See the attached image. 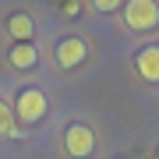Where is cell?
Instances as JSON below:
<instances>
[{
	"instance_id": "6da1fadb",
	"label": "cell",
	"mask_w": 159,
	"mask_h": 159,
	"mask_svg": "<svg viewBox=\"0 0 159 159\" xmlns=\"http://www.w3.org/2000/svg\"><path fill=\"white\" fill-rule=\"evenodd\" d=\"M124 21L134 32H148L159 25V4L156 0H124Z\"/></svg>"
},
{
	"instance_id": "7a4b0ae2",
	"label": "cell",
	"mask_w": 159,
	"mask_h": 159,
	"mask_svg": "<svg viewBox=\"0 0 159 159\" xmlns=\"http://www.w3.org/2000/svg\"><path fill=\"white\" fill-rule=\"evenodd\" d=\"M92 148H96V134H92V127L74 120V124L64 131V152H67L71 159H89Z\"/></svg>"
},
{
	"instance_id": "3957f363",
	"label": "cell",
	"mask_w": 159,
	"mask_h": 159,
	"mask_svg": "<svg viewBox=\"0 0 159 159\" xmlns=\"http://www.w3.org/2000/svg\"><path fill=\"white\" fill-rule=\"evenodd\" d=\"M14 113L21 117V124H35V120L46 117V96L39 89H25L14 102Z\"/></svg>"
},
{
	"instance_id": "277c9868",
	"label": "cell",
	"mask_w": 159,
	"mask_h": 159,
	"mask_svg": "<svg viewBox=\"0 0 159 159\" xmlns=\"http://www.w3.org/2000/svg\"><path fill=\"white\" fill-rule=\"evenodd\" d=\"M85 57H89L85 39H78V35H67V39H60V46H57V64H60V67H78Z\"/></svg>"
},
{
	"instance_id": "5b68a950",
	"label": "cell",
	"mask_w": 159,
	"mask_h": 159,
	"mask_svg": "<svg viewBox=\"0 0 159 159\" xmlns=\"http://www.w3.org/2000/svg\"><path fill=\"white\" fill-rule=\"evenodd\" d=\"M7 60H11V67H18V71H32L35 64H39V46L35 43H14L11 53H7Z\"/></svg>"
},
{
	"instance_id": "8992f818",
	"label": "cell",
	"mask_w": 159,
	"mask_h": 159,
	"mask_svg": "<svg viewBox=\"0 0 159 159\" xmlns=\"http://www.w3.org/2000/svg\"><path fill=\"white\" fill-rule=\"evenodd\" d=\"M134 67L145 81H159V46H145L134 57Z\"/></svg>"
},
{
	"instance_id": "52a82bcc",
	"label": "cell",
	"mask_w": 159,
	"mask_h": 159,
	"mask_svg": "<svg viewBox=\"0 0 159 159\" xmlns=\"http://www.w3.org/2000/svg\"><path fill=\"white\" fill-rule=\"evenodd\" d=\"M7 32H11V39L14 43H32V35H35V25H32V18L29 14H11L7 18Z\"/></svg>"
},
{
	"instance_id": "ba28073f",
	"label": "cell",
	"mask_w": 159,
	"mask_h": 159,
	"mask_svg": "<svg viewBox=\"0 0 159 159\" xmlns=\"http://www.w3.org/2000/svg\"><path fill=\"white\" fill-rule=\"evenodd\" d=\"M0 134H7V138H18V134H21V131L14 127V113L7 110L4 99H0Z\"/></svg>"
},
{
	"instance_id": "9c48e42d",
	"label": "cell",
	"mask_w": 159,
	"mask_h": 159,
	"mask_svg": "<svg viewBox=\"0 0 159 159\" xmlns=\"http://www.w3.org/2000/svg\"><path fill=\"white\" fill-rule=\"evenodd\" d=\"M92 7L102 14H110V11H117V7H124V0H92Z\"/></svg>"
},
{
	"instance_id": "30bf717a",
	"label": "cell",
	"mask_w": 159,
	"mask_h": 159,
	"mask_svg": "<svg viewBox=\"0 0 159 159\" xmlns=\"http://www.w3.org/2000/svg\"><path fill=\"white\" fill-rule=\"evenodd\" d=\"M156 159H159V148H156Z\"/></svg>"
}]
</instances>
